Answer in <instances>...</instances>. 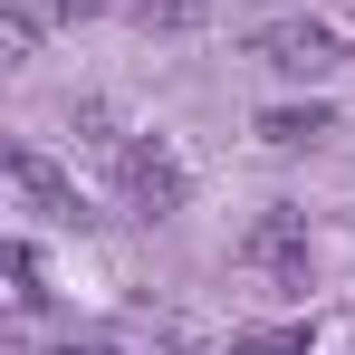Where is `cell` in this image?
<instances>
[{"label": "cell", "instance_id": "obj_3", "mask_svg": "<svg viewBox=\"0 0 355 355\" xmlns=\"http://www.w3.org/2000/svg\"><path fill=\"white\" fill-rule=\"evenodd\" d=\"M250 259H259V269H269V279H307V221H297V211H269V221H259V240H250Z\"/></svg>", "mask_w": 355, "mask_h": 355}, {"label": "cell", "instance_id": "obj_5", "mask_svg": "<svg viewBox=\"0 0 355 355\" xmlns=\"http://www.w3.org/2000/svg\"><path fill=\"white\" fill-rule=\"evenodd\" d=\"M259 135L269 144H317L327 135V106H279V116H259Z\"/></svg>", "mask_w": 355, "mask_h": 355}, {"label": "cell", "instance_id": "obj_6", "mask_svg": "<svg viewBox=\"0 0 355 355\" xmlns=\"http://www.w3.org/2000/svg\"><path fill=\"white\" fill-rule=\"evenodd\" d=\"M231 355H307V327H279V336H240Z\"/></svg>", "mask_w": 355, "mask_h": 355}, {"label": "cell", "instance_id": "obj_2", "mask_svg": "<svg viewBox=\"0 0 355 355\" xmlns=\"http://www.w3.org/2000/svg\"><path fill=\"white\" fill-rule=\"evenodd\" d=\"M250 58L279 67V77H336L346 67V39L317 29V19H279V29H250Z\"/></svg>", "mask_w": 355, "mask_h": 355}, {"label": "cell", "instance_id": "obj_7", "mask_svg": "<svg viewBox=\"0 0 355 355\" xmlns=\"http://www.w3.org/2000/svg\"><path fill=\"white\" fill-rule=\"evenodd\" d=\"M10 297H19V307H39V297H49V288H39V259H29V250H10Z\"/></svg>", "mask_w": 355, "mask_h": 355}, {"label": "cell", "instance_id": "obj_1", "mask_svg": "<svg viewBox=\"0 0 355 355\" xmlns=\"http://www.w3.org/2000/svg\"><path fill=\"white\" fill-rule=\"evenodd\" d=\"M106 164H116V192H125L135 221H173L182 192H192V164L173 154V135H116Z\"/></svg>", "mask_w": 355, "mask_h": 355}, {"label": "cell", "instance_id": "obj_8", "mask_svg": "<svg viewBox=\"0 0 355 355\" xmlns=\"http://www.w3.org/2000/svg\"><path fill=\"white\" fill-rule=\"evenodd\" d=\"M58 355H125V346H116V336H67Z\"/></svg>", "mask_w": 355, "mask_h": 355}, {"label": "cell", "instance_id": "obj_4", "mask_svg": "<svg viewBox=\"0 0 355 355\" xmlns=\"http://www.w3.org/2000/svg\"><path fill=\"white\" fill-rule=\"evenodd\" d=\"M10 182H19V192H29V202H49V211H77V202H67V182L49 173V164H39V154H10Z\"/></svg>", "mask_w": 355, "mask_h": 355}]
</instances>
